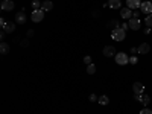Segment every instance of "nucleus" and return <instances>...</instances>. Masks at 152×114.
<instances>
[{
    "instance_id": "nucleus-13",
    "label": "nucleus",
    "mask_w": 152,
    "mask_h": 114,
    "mask_svg": "<svg viewBox=\"0 0 152 114\" xmlns=\"http://www.w3.org/2000/svg\"><path fill=\"white\" fill-rule=\"evenodd\" d=\"M108 6L111 9H120L122 8V2L120 0H108Z\"/></svg>"
},
{
    "instance_id": "nucleus-26",
    "label": "nucleus",
    "mask_w": 152,
    "mask_h": 114,
    "mask_svg": "<svg viewBox=\"0 0 152 114\" xmlns=\"http://www.w3.org/2000/svg\"><path fill=\"white\" fill-rule=\"evenodd\" d=\"M84 62H85L87 66H88V64H91V56H88V55L84 56Z\"/></svg>"
},
{
    "instance_id": "nucleus-2",
    "label": "nucleus",
    "mask_w": 152,
    "mask_h": 114,
    "mask_svg": "<svg viewBox=\"0 0 152 114\" xmlns=\"http://www.w3.org/2000/svg\"><path fill=\"white\" fill-rule=\"evenodd\" d=\"M31 18H32L34 23H40V21H43V18H44V11H43V9H35V11H32Z\"/></svg>"
},
{
    "instance_id": "nucleus-30",
    "label": "nucleus",
    "mask_w": 152,
    "mask_h": 114,
    "mask_svg": "<svg viewBox=\"0 0 152 114\" xmlns=\"http://www.w3.org/2000/svg\"><path fill=\"white\" fill-rule=\"evenodd\" d=\"M21 46H23V47H28V46H29V41H28V40H23V41H21Z\"/></svg>"
},
{
    "instance_id": "nucleus-6",
    "label": "nucleus",
    "mask_w": 152,
    "mask_h": 114,
    "mask_svg": "<svg viewBox=\"0 0 152 114\" xmlns=\"http://www.w3.org/2000/svg\"><path fill=\"white\" fill-rule=\"evenodd\" d=\"M142 6V2L140 0H126V8H129V9H138Z\"/></svg>"
},
{
    "instance_id": "nucleus-4",
    "label": "nucleus",
    "mask_w": 152,
    "mask_h": 114,
    "mask_svg": "<svg viewBox=\"0 0 152 114\" xmlns=\"http://www.w3.org/2000/svg\"><path fill=\"white\" fill-rule=\"evenodd\" d=\"M134 99L135 100H138V102H142L143 104V107H148L149 105V102H151V97L148 96V94H134Z\"/></svg>"
},
{
    "instance_id": "nucleus-24",
    "label": "nucleus",
    "mask_w": 152,
    "mask_h": 114,
    "mask_svg": "<svg viewBox=\"0 0 152 114\" xmlns=\"http://www.w3.org/2000/svg\"><path fill=\"white\" fill-rule=\"evenodd\" d=\"M120 28H122V29L126 32V31L129 29V23H122V24H120Z\"/></svg>"
},
{
    "instance_id": "nucleus-10",
    "label": "nucleus",
    "mask_w": 152,
    "mask_h": 114,
    "mask_svg": "<svg viewBox=\"0 0 152 114\" xmlns=\"http://www.w3.org/2000/svg\"><path fill=\"white\" fill-rule=\"evenodd\" d=\"M26 12L24 11H20V12H17L15 14V21L18 23V24H23V23H26Z\"/></svg>"
},
{
    "instance_id": "nucleus-1",
    "label": "nucleus",
    "mask_w": 152,
    "mask_h": 114,
    "mask_svg": "<svg viewBox=\"0 0 152 114\" xmlns=\"http://www.w3.org/2000/svg\"><path fill=\"white\" fill-rule=\"evenodd\" d=\"M111 37H113V40H116V41H123L125 37H126V32L122 28H117V29H113Z\"/></svg>"
},
{
    "instance_id": "nucleus-32",
    "label": "nucleus",
    "mask_w": 152,
    "mask_h": 114,
    "mask_svg": "<svg viewBox=\"0 0 152 114\" xmlns=\"http://www.w3.org/2000/svg\"><path fill=\"white\" fill-rule=\"evenodd\" d=\"M145 34L149 35V34H151V28H146V29H145Z\"/></svg>"
},
{
    "instance_id": "nucleus-5",
    "label": "nucleus",
    "mask_w": 152,
    "mask_h": 114,
    "mask_svg": "<svg viewBox=\"0 0 152 114\" xmlns=\"http://www.w3.org/2000/svg\"><path fill=\"white\" fill-rule=\"evenodd\" d=\"M140 11L143 12V14H146V15L152 14V2H143L142 6H140Z\"/></svg>"
},
{
    "instance_id": "nucleus-9",
    "label": "nucleus",
    "mask_w": 152,
    "mask_h": 114,
    "mask_svg": "<svg viewBox=\"0 0 152 114\" xmlns=\"http://www.w3.org/2000/svg\"><path fill=\"white\" fill-rule=\"evenodd\" d=\"M120 15H122V18H125V20H131V18H132V9H129V8L120 9Z\"/></svg>"
},
{
    "instance_id": "nucleus-19",
    "label": "nucleus",
    "mask_w": 152,
    "mask_h": 114,
    "mask_svg": "<svg viewBox=\"0 0 152 114\" xmlns=\"http://www.w3.org/2000/svg\"><path fill=\"white\" fill-rule=\"evenodd\" d=\"M41 5L43 2H40V0H32V9H41Z\"/></svg>"
},
{
    "instance_id": "nucleus-22",
    "label": "nucleus",
    "mask_w": 152,
    "mask_h": 114,
    "mask_svg": "<svg viewBox=\"0 0 152 114\" xmlns=\"http://www.w3.org/2000/svg\"><path fill=\"white\" fill-rule=\"evenodd\" d=\"M110 28H113V29H117V28H120L119 20H111V21H110Z\"/></svg>"
},
{
    "instance_id": "nucleus-31",
    "label": "nucleus",
    "mask_w": 152,
    "mask_h": 114,
    "mask_svg": "<svg viewBox=\"0 0 152 114\" xmlns=\"http://www.w3.org/2000/svg\"><path fill=\"white\" fill-rule=\"evenodd\" d=\"M34 34H35V32H34L32 29H31V31H28V37H29V38H31V37H34Z\"/></svg>"
},
{
    "instance_id": "nucleus-11",
    "label": "nucleus",
    "mask_w": 152,
    "mask_h": 114,
    "mask_svg": "<svg viewBox=\"0 0 152 114\" xmlns=\"http://www.w3.org/2000/svg\"><path fill=\"white\" fill-rule=\"evenodd\" d=\"M129 29H132V31H138V29H140V20L132 17L129 20Z\"/></svg>"
},
{
    "instance_id": "nucleus-18",
    "label": "nucleus",
    "mask_w": 152,
    "mask_h": 114,
    "mask_svg": "<svg viewBox=\"0 0 152 114\" xmlns=\"http://www.w3.org/2000/svg\"><path fill=\"white\" fill-rule=\"evenodd\" d=\"M97 102H99L100 105H108V104H110V99H108L107 94H104V96H100V97L97 99Z\"/></svg>"
},
{
    "instance_id": "nucleus-15",
    "label": "nucleus",
    "mask_w": 152,
    "mask_h": 114,
    "mask_svg": "<svg viewBox=\"0 0 152 114\" xmlns=\"http://www.w3.org/2000/svg\"><path fill=\"white\" fill-rule=\"evenodd\" d=\"M41 9H43L44 12H47V11H52V9H53V3L50 2V0H44L43 5H41Z\"/></svg>"
},
{
    "instance_id": "nucleus-35",
    "label": "nucleus",
    "mask_w": 152,
    "mask_h": 114,
    "mask_svg": "<svg viewBox=\"0 0 152 114\" xmlns=\"http://www.w3.org/2000/svg\"><path fill=\"white\" fill-rule=\"evenodd\" d=\"M148 2H152V0H148Z\"/></svg>"
},
{
    "instance_id": "nucleus-21",
    "label": "nucleus",
    "mask_w": 152,
    "mask_h": 114,
    "mask_svg": "<svg viewBox=\"0 0 152 114\" xmlns=\"http://www.w3.org/2000/svg\"><path fill=\"white\" fill-rule=\"evenodd\" d=\"M145 23H146V26H148V28H152V14L146 15V18H145Z\"/></svg>"
},
{
    "instance_id": "nucleus-7",
    "label": "nucleus",
    "mask_w": 152,
    "mask_h": 114,
    "mask_svg": "<svg viewBox=\"0 0 152 114\" xmlns=\"http://www.w3.org/2000/svg\"><path fill=\"white\" fill-rule=\"evenodd\" d=\"M132 91H134V94H142V93H145V85H143L142 82H134Z\"/></svg>"
},
{
    "instance_id": "nucleus-16",
    "label": "nucleus",
    "mask_w": 152,
    "mask_h": 114,
    "mask_svg": "<svg viewBox=\"0 0 152 114\" xmlns=\"http://www.w3.org/2000/svg\"><path fill=\"white\" fill-rule=\"evenodd\" d=\"M6 34H11V32H14L15 31V24L12 23V21H8V24H6V28L3 29Z\"/></svg>"
},
{
    "instance_id": "nucleus-23",
    "label": "nucleus",
    "mask_w": 152,
    "mask_h": 114,
    "mask_svg": "<svg viewBox=\"0 0 152 114\" xmlns=\"http://www.w3.org/2000/svg\"><path fill=\"white\" fill-rule=\"evenodd\" d=\"M140 14H142L140 9H134V11H132V17H134V18H138V17H140Z\"/></svg>"
},
{
    "instance_id": "nucleus-27",
    "label": "nucleus",
    "mask_w": 152,
    "mask_h": 114,
    "mask_svg": "<svg viewBox=\"0 0 152 114\" xmlns=\"http://www.w3.org/2000/svg\"><path fill=\"white\" fill-rule=\"evenodd\" d=\"M140 114H152V110H149V108H143V110L140 111Z\"/></svg>"
},
{
    "instance_id": "nucleus-34",
    "label": "nucleus",
    "mask_w": 152,
    "mask_h": 114,
    "mask_svg": "<svg viewBox=\"0 0 152 114\" xmlns=\"http://www.w3.org/2000/svg\"><path fill=\"white\" fill-rule=\"evenodd\" d=\"M5 35H6V32H5V31H3V32H2V34H0V38H2V40H3V38H5Z\"/></svg>"
},
{
    "instance_id": "nucleus-3",
    "label": "nucleus",
    "mask_w": 152,
    "mask_h": 114,
    "mask_svg": "<svg viewBox=\"0 0 152 114\" xmlns=\"http://www.w3.org/2000/svg\"><path fill=\"white\" fill-rule=\"evenodd\" d=\"M116 62H117L119 66H125V64H128V62H129V58H128V55H126V53L120 52V53L116 55Z\"/></svg>"
},
{
    "instance_id": "nucleus-17",
    "label": "nucleus",
    "mask_w": 152,
    "mask_h": 114,
    "mask_svg": "<svg viewBox=\"0 0 152 114\" xmlns=\"http://www.w3.org/2000/svg\"><path fill=\"white\" fill-rule=\"evenodd\" d=\"M0 52H2V55L9 53V44L8 43H2V44H0Z\"/></svg>"
},
{
    "instance_id": "nucleus-25",
    "label": "nucleus",
    "mask_w": 152,
    "mask_h": 114,
    "mask_svg": "<svg viewBox=\"0 0 152 114\" xmlns=\"http://www.w3.org/2000/svg\"><path fill=\"white\" fill-rule=\"evenodd\" d=\"M6 24H8V21H6L5 18H0V26H2V29L6 28Z\"/></svg>"
},
{
    "instance_id": "nucleus-14",
    "label": "nucleus",
    "mask_w": 152,
    "mask_h": 114,
    "mask_svg": "<svg viewBox=\"0 0 152 114\" xmlns=\"http://www.w3.org/2000/svg\"><path fill=\"white\" fill-rule=\"evenodd\" d=\"M137 50H138V53H148L149 52V50H151V46L148 44V43H143V44H140V46H138L137 47Z\"/></svg>"
},
{
    "instance_id": "nucleus-12",
    "label": "nucleus",
    "mask_w": 152,
    "mask_h": 114,
    "mask_svg": "<svg viewBox=\"0 0 152 114\" xmlns=\"http://www.w3.org/2000/svg\"><path fill=\"white\" fill-rule=\"evenodd\" d=\"M104 55H105L107 58L116 55V49H114V46H105V49H104Z\"/></svg>"
},
{
    "instance_id": "nucleus-28",
    "label": "nucleus",
    "mask_w": 152,
    "mask_h": 114,
    "mask_svg": "<svg viewBox=\"0 0 152 114\" xmlns=\"http://www.w3.org/2000/svg\"><path fill=\"white\" fill-rule=\"evenodd\" d=\"M129 62H131V64H137V62H138L137 56H131V58H129Z\"/></svg>"
},
{
    "instance_id": "nucleus-8",
    "label": "nucleus",
    "mask_w": 152,
    "mask_h": 114,
    "mask_svg": "<svg viewBox=\"0 0 152 114\" xmlns=\"http://www.w3.org/2000/svg\"><path fill=\"white\" fill-rule=\"evenodd\" d=\"M0 8H2V11H12L14 9V2L12 0H3Z\"/></svg>"
},
{
    "instance_id": "nucleus-33",
    "label": "nucleus",
    "mask_w": 152,
    "mask_h": 114,
    "mask_svg": "<svg viewBox=\"0 0 152 114\" xmlns=\"http://www.w3.org/2000/svg\"><path fill=\"white\" fill-rule=\"evenodd\" d=\"M137 52H138V50H137L135 47H132V49H131V53H137Z\"/></svg>"
},
{
    "instance_id": "nucleus-20",
    "label": "nucleus",
    "mask_w": 152,
    "mask_h": 114,
    "mask_svg": "<svg viewBox=\"0 0 152 114\" xmlns=\"http://www.w3.org/2000/svg\"><path fill=\"white\" fill-rule=\"evenodd\" d=\"M94 72H96L94 64H88V66H87V73H88V75H94Z\"/></svg>"
},
{
    "instance_id": "nucleus-29",
    "label": "nucleus",
    "mask_w": 152,
    "mask_h": 114,
    "mask_svg": "<svg viewBox=\"0 0 152 114\" xmlns=\"http://www.w3.org/2000/svg\"><path fill=\"white\" fill-rule=\"evenodd\" d=\"M97 99H99V97H97L96 94H90V102H96Z\"/></svg>"
}]
</instances>
